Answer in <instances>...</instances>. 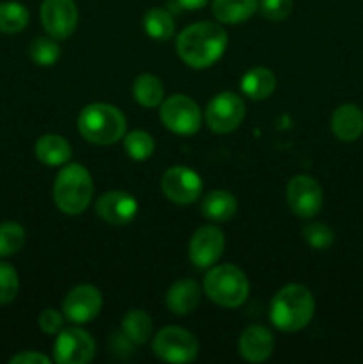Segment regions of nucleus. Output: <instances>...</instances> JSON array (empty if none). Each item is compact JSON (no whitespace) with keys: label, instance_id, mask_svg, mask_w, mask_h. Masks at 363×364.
Listing matches in <instances>:
<instances>
[{"label":"nucleus","instance_id":"obj_1","mask_svg":"<svg viewBox=\"0 0 363 364\" xmlns=\"http://www.w3.org/2000/svg\"><path fill=\"white\" fill-rule=\"evenodd\" d=\"M228 46V34L219 23L198 21L178 34V57L192 70H205L223 57Z\"/></svg>","mask_w":363,"mask_h":364},{"label":"nucleus","instance_id":"obj_2","mask_svg":"<svg viewBox=\"0 0 363 364\" xmlns=\"http://www.w3.org/2000/svg\"><path fill=\"white\" fill-rule=\"evenodd\" d=\"M315 313V299L302 284H287L270 301L269 318L276 329L283 333L301 331L312 322Z\"/></svg>","mask_w":363,"mask_h":364},{"label":"nucleus","instance_id":"obj_3","mask_svg":"<svg viewBox=\"0 0 363 364\" xmlns=\"http://www.w3.org/2000/svg\"><path fill=\"white\" fill-rule=\"evenodd\" d=\"M77 128L82 137L93 144H116L127 134V117L109 103H89L78 114Z\"/></svg>","mask_w":363,"mask_h":364},{"label":"nucleus","instance_id":"obj_4","mask_svg":"<svg viewBox=\"0 0 363 364\" xmlns=\"http://www.w3.org/2000/svg\"><path fill=\"white\" fill-rule=\"evenodd\" d=\"M95 185L89 171L82 164H68L53 181V203L68 215L85 212L93 201Z\"/></svg>","mask_w":363,"mask_h":364},{"label":"nucleus","instance_id":"obj_5","mask_svg":"<svg viewBox=\"0 0 363 364\" xmlns=\"http://www.w3.org/2000/svg\"><path fill=\"white\" fill-rule=\"evenodd\" d=\"M203 290L214 304L235 309L248 301L249 281L238 267L224 263L210 267L203 281Z\"/></svg>","mask_w":363,"mask_h":364},{"label":"nucleus","instance_id":"obj_6","mask_svg":"<svg viewBox=\"0 0 363 364\" xmlns=\"http://www.w3.org/2000/svg\"><path fill=\"white\" fill-rule=\"evenodd\" d=\"M153 354L166 363L184 364L198 358L199 343L192 333L182 327H164L153 336Z\"/></svg>","mask_w":363,"mask_h":364},{"label":"nucleus","instance_id":"obj_7","mask_svg":"<svg viewBox=\"0 0 363 364\" xmlns=\"http://www.w3.org/2000/svg\"><path fill=\"white\" fill-rule=\"evenodd\" d=\"M160 121L173 134L191 137L201 128V110L185 95H173L160 103Z\"/></svg>","mask_w":363,"mask_h":364},{"label":"nucleus","instance_id":"obj_8","mask_svg":"<svg viewBox=\"0 0 363 364\" xmlns=\"http://www.w3.org/2000/svg\"><path fill=\"white\" fill-rule=\"evenodd\" d=\"M246 116V103L237 92L223 91L214 96L205 110V121L216 134H231Z\"/></svg>","mask_w":363,"mask_h":364},{"label":"nucleus","instance_id":"obj_9","mask_svg":"<svg viewBox=\"0 0 363 364\" xmlns=\"http://www.w3.org/2000/svg\"><path fill=\"white\" fill-rule=\"evenodd\" d=\"M95 354V340L80 327L63 329L53 341V361L57 364H88Z\"/></svg>","mask_w":363,"mask_h":364},{"label":"nucleus","instance_id":"obj_10","mask_svg":"<svg viewBox=\"0 0 363 364\" xmlns=\"http://www.w3.org/2000/svg\"><path fill=\"white\" fill-rule=\"evenodd\" d=\"M103 306L102 291L93 284H78L66 294L63 315L73 326H85L100 315Z\"/></svg>","mask_w":363,"mask_h":364},{"label":"nucleus","instance_id":"obj_11","mask_svg":"<svg viewBox=\"0 0 363 364\" xmlns=\"http://www.w3.org/2000/svg\"><path fill=\"white\" fill-rule=\"evenodd\" d=\"M287 203L301 219H312L320 212L324 192L319 181L308 174H298L287 185Z\"/></svg>","mask_w":363,"mask_h":364},{"label":"nucleus","instance_id":"obj_12","mask_svg":"<svg viewBox=\"0 0 363 364\" xmlns=\"http://www.w3.org/2000/svg\"><path fill=\"white\" fill-rule=\"evenodd\" d=\"M164 196L174 205H192L203 192V181L196 171L185 166H173L160 180Z\"/></svg>","mask_w":363,"mask_h":364},{"label":"nucleus","instance_id":"obj_13","mask_svg":"<svg viewBox=\"0 0 363 364\" xmlns=\"http://www.w3.org/2000/svg\"><path fill=\"white\" fill-rule=\"evenodd\" d=\"M43 28L57 41L68 39L78 23V9L73 0H43L41 9Z\"/></svg>","mask_w":363,"mask_h":364},{"label":"nucleus","instance_id":"obj_14","mask_svg":"<svg viewBox=\"0 0 363 364\" xmlns=\"http://www.w3.org/2000/svg\"><path fill=\"white\" fill-rule=\"evenodd\" d=\"M224 233L217 226H201L194 231L189 242V258L198 269H210L223 256Z\"/></svg>","mask_w":363,"mask_h":364},{"label":"nucleus","instance_id":"obj_15","mask_svg":"<svg viewBox=\"0 0 363 364\" xmlns=\"http://www.w3.org/2000/svg\"><path fill=\"white\" fill-rule=\"evenodd\" d=\"M96 213L100 219L112 226H125L137 217V199L123 191H110L96 199Z\"/></svg>","mask_w":363,"mask_h":364},{"label":"nucleus","instance_id":"obj_16","mask_svg":"<svg viewBox=\"0 0 363 364\" xmlns=\"http://www.w3.org/2000/svg\"><path fill=\"white\" fill-rule=\"evenodd\" d=\"M274 336L267 327L249 326L238 338V352L249 363H263L273 355Z\"/></svg>","mask_w":363,"mask_h":364},{"label":"nucleus","instance_id":"obj_17","mask_svg":"<svg viewBox=\"0 0 363 364\" xmlns=\"http://www.w3.org/2000/svg\"><path fill=\"white\" fill-rule=\"evenodd\" d=\"M331 130L342 142H354L363 135V110L354 103H342L331 116Z\"/></svg>","mask_w":363,"mask_h":364},{"label":"nucleus","instance_id":"obj_18","mask_svg":"<svg viewBox=\"0 0 363 364\" xmlns=\"http://www.w3.org/2000/svg\"><path fill=\"white\" fill-rule=\"evenodd\" d=\"M201 301V290L199 284L191 277L178 279L171 284L166 294V306L174 315H189L194 311Z\"/></svg>","mask_w":363,"mask_h":364},{"label":"nucleus","instance_id":"obj_19","mask_svg":"<svg viewBox=\"0 0 363 364\" xmlns=\"http://www.w3.org/2000/svg\"><path fill=\"white\" fill-rule=\"evenodd\" d=\"M36 159L48 167L66 166L71 159V146L63 135L46 134L36 141Z\"/></svg>","mask_w":363,"mask_h":364},{"label":"nucleus","instance_id":"obj_20","mask_svg":"<svg viewBox=\"0 0 363 364\" xmlns=\"http://www.w3.org/2000/svg\"><path fill=\"white\" fill-rule=\"evenodd\" d=\"M201 212L205 219L212 223H228L237 213V199L231 192L224 188H216L209 192L201 203Z\"/></svg>","mask_w":363,"mask_h":364},{"label":"nucleus","instance_id":"obj_21","mask_svg":"<svg viewBox=\"0 0 363 364\" xmlns=\"http://www.w3.org/2000/svg\"><path fill=\"white\" fill-rule=\"evenodd\" d=\"M258 9V0H214L212 13L219 23L237 25L249 20Z\"/></svg>","mask_w":363,"mask_h":364},{"label":"nucleus","instance_id":"obj_22","mask_svg":"<svg viewBox=\"0 0 363 364\" xmlns=\"http://www.w3.org/2000/svg\"><path fill=\"white\" fill-rule=\"evenodd\" d=\"M241 89L248 98L251 100H265L269 98L270 95L276 89V77L270 70L267 68H253L248 73L242 77L241 80Z\"/></svg>","mask_w":363,"mask_h":364},{"label":"nucleus","instance_id":"obj_23","mask_svg":"<svg viewBox=\"0 0 363 364\" xmlns=\"http://www.w3.org/2000/svg\"><path fill=\"white\" fill-rule=\"evenodd\" d=\"M121 333L132 345H144L153 334V320L142 309H130L121 320Z\"/></svg>","mask_w":363,"mask_h":364},{"label":"nucleus","instance_id":"obj_24","mask_svg":"<svg viewBox=\"0 0 363 364\" xmlns=\"http://www.w3.org/2000/svg\"><path fill=\"white\" fill-rule=\"evenodd\" d=\"M132 92H134L135 102L144 107V109H153V107H159L164 102V85L157 75H139L134 82Z\"/></svg>","mask_w":363,"mask_h":364},{"label":"nucleus","instance_id":"obj_25","mask_svg":"<svg viewBox=\"0 0 363 364\" xmlns=\"http://www.w3.org/2000/svg\"><path fill=\"white\" fill-rule=\"evenodd\" d=\"M142 25H144L146 34L155 41H167L174 36L173 16H171L169 11L162 9V7H152L144 14Z\"/></svg>","mask_w":363,"mask_h":364},{"label":"nucleus","instance_id":"obj_26","mask_svg":"<svg viewBox=\"0 0 363 364\" xmlns=\"http://www.w3.org/2000/svg\"><path fill=\"white\" fill-rule=\"evenodd\" d=\"M28 25V9L20 2L0 4V32L4 34H18Z\"/></svg>","mask_w":363,"mask_h":364},{"label":"nucleus","instance_id":"obj_27","mask_svg":"<svg viewBox=\"0 0 363 364\" xmlns=\"http://www.w3.org/2000/svg\"><path fill=\"white\" fill-rule=\"evenodd\" d=\"M28 55L34 60L38 66L50 68L59 60L60 57V48L57 45V39H53L52 36H38L34 41L28 46Z\"/></svg>","mask_w":363,"mask_h":364},{"label":"nucleus","instance_id":"obj_28","mask_svg":"<svg viewBox=\"0 0 363 364\" xmlns=\"http://www.w3.org/2000/svg\"><path fill=\"white\" fill-rule=\"evenodd\" d=\"M123 148L127 155L134 160H148L155 151V141L152 135L144 130H134L130 134H125Z\"/></svg>","mask_w":363,"mask_h":364},{"label":"nucleus","instance_id":"obj_29","mask_svg":"<svg viewBox=\"0 0 363 364\" xmlns=\"http://www.w3.org/2000/svg\"><path fill=\"white\" fill-rule=\"evenodd\" d=\"M25 244V230L21 224L6 220L0 223V258L13 256L23 247Z\"/></svg>","mask_w":363,"mask_h":364},{"label":"nucleus","instance_id":"obj_30","mask_svg":"<svg viewBox=\"0 0 363 364\" xmlns=\"http://www.w3.org/2000/svg\"><path fill=\"white\" fill-rule=\"evenodd\" d=\"M302 237L305 242L315 251H324L330 247L335 240V233L327 224L324 223H310L302 228Z\"/></svg>","mask_w":363,"mask_h":364},{"label":"nucleus","instance_id":"obj_31","mask_svg":"<svg viewBox=\"0 0 363 364\" xmlns=\"http://www.w3.org/2000/svg\"><path fill=\"white\" fill-rule=\"evenodd\" d=\"M20 290V277L13 265L0 259V304H9Z\"/></svg>","mask_w":363,"mask_h":364},{"label":"nucleus","instance_id":"obj_32","mask_svg":"<svg viewBox=\"0 0 363 364\" xmlns=\"http://www.w3.org/2000/svg\"><path fill=\"white\" fill-rule=\"evenodd\" d=\"M258 9L262 16L269 21H283L290 16L294 2L292 0H262Z\"/></svg>","mask_w":363,"mask_h":364},{"label":"nucleus","instance_id":"obj_33","mask_svg":"<svg viewBox=\"0 0 363 364\" xmlns=\"http://www.w3.org/2000/svg\"><path fill=\"white\" fill-rule=\"evenodd\" d=\"M64 320H66V318H64L63 313H59L57 309L46 308V309H43L41 315H39L38 326H39V329H41L45 334H50V336H57V334L63 331Z\"/></svg>","mask_w":363,"mask_h":364},{"label":"nucleus","instance_id":"obj_34","mask_svg":"<svg viewBox=\"0 0 363 364\" xmlns=\"http://www.w3.org/2000/svg\"><path fill=\"white\" fill-rule=\"evenodd\" d=\"M9 363L11 364H50L52 361H50V358H46V355L39 354V352L28 350L11 358Z\"/></svg>","mask_w":363,"mask_h":364},{"label":"nucleus","instance_id":"obj_35","mask_svg":"<svg viewBox=\"0 0 363 364\" xmlns=\"http://www.w3.org/2000/svg\"><path fill=\"white\" fill-rule=\"evenodd\" d=\"M178 4L187 11H198L201 7H205L209 4V0H178Z\"/></svg>","mask_w":363,"mask_h":364}]
</instances>
